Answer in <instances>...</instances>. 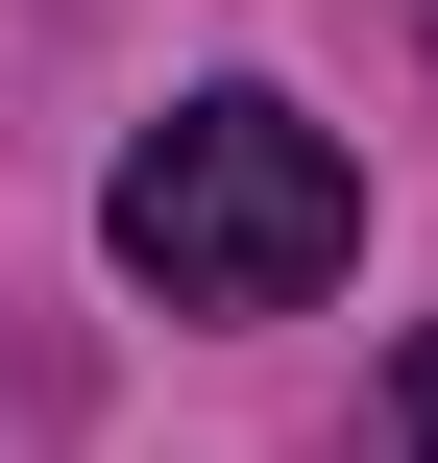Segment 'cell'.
<instances>
[{"label":"cell","instance_id":"1","mask_svg":"<svg viewBox=\"0 0 438 463\" xmlns=\"http://www.w3.org/2000/svg\"><path fill=\"white\" fill-rule=\"evenodd\" d=\"M98 244H122V293H171V317H293V293H341L366 171H341V122H293V98H171V122L122 146Z\"/></svg>","mask_w":438,"mask_h":463},{"label":"cell","instance_id":"2","mask_svg":"<svg viewBox=\"0 0 438 463\" xmlns=\"http://www.w3.org/2000/svg\"><path fill=\"white\" fill-rule=\"evenodd\" d=\"M390 463H438V317H415V366H390Z\"/></svg>","mask_w":438,"mask_h":463}]
</instances>
